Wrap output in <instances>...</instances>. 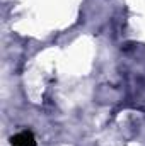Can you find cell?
Instances as JSON below:
<instances>
[{"mask_svg":"<svg viewBox=\"0 0 145 146\" xmlns=\"http://www.w3.org/2000/svg\"><path fill=\"white\" fill-rule=\"evenodd\" d=\"M33 145H34V138L29 133H22V134L14 138V146H33Z\"/></svg>","mask_w":145,"mask_h":146,"instance_id":"cell-1","label":"cell"}]
</instances>
